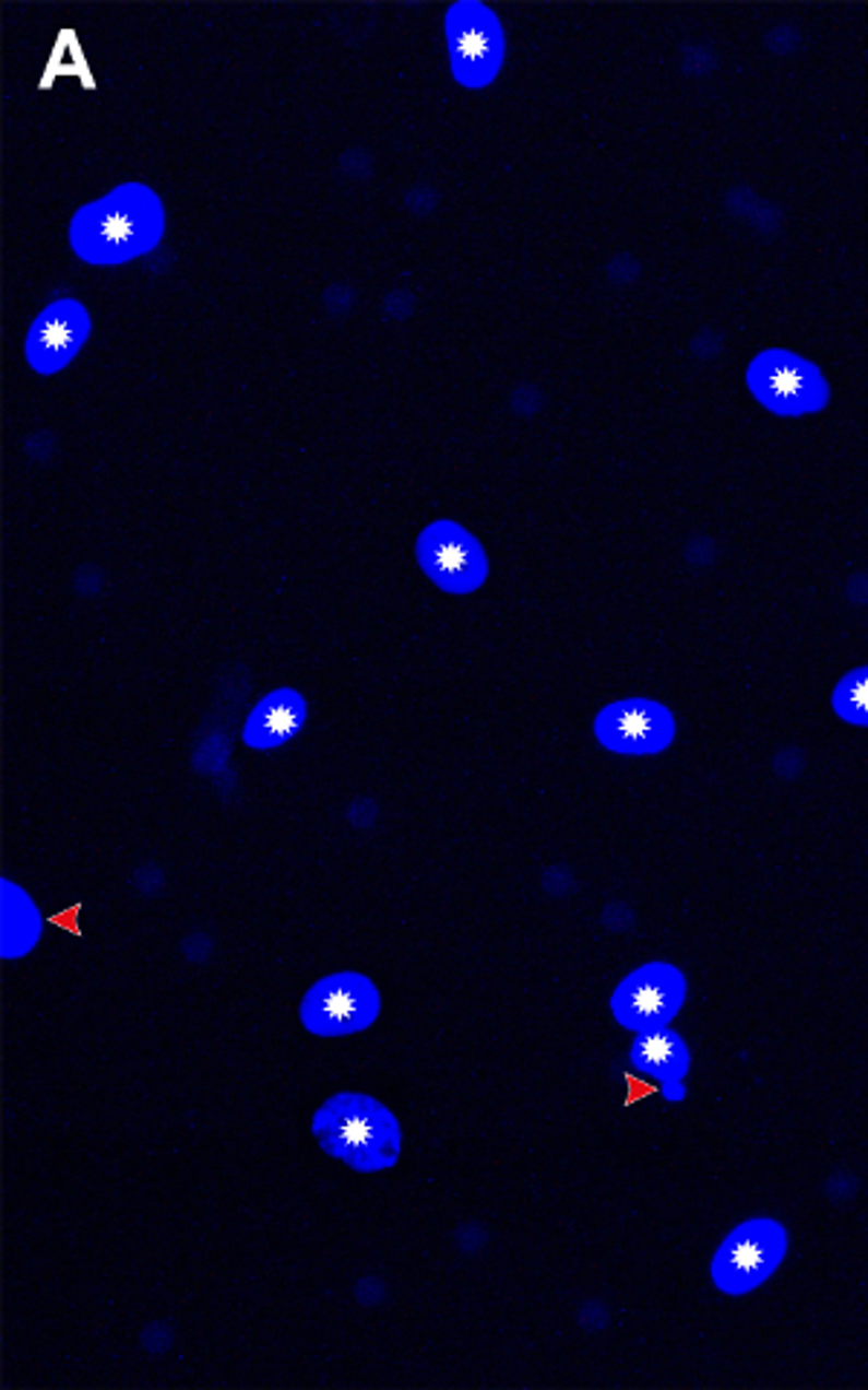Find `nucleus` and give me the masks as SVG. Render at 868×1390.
Here are the masks:
<instances>
[{"label": "nucleus", "instance_id": "nucleus-1", "mask_svg": "<svg viewBox=\"0 0 868 1390\" xmlns=\"http://www.w3.org/2000/svg\"><path fill=\"white\" fill-rule=\"evenodd\" d=\"M166 207L145 182H122L84 203L70 221V249L93 267H119L159 247Z\"/></svg>", "mask_w": 868, "mask_h": 1390}, {"label": "nucleus", "instance_id": "nucleus-2", "mask_svg": "<svg viewBox=\"0 0 868 1390\" xmlns=\"http://www.w3.org/2000/svg\"><path fill=\"white\" fill-rule=\"evenodd\" d=\"M313 1139L324 1156L359 1174H380L400 1162L403 1127L382 1100L362 1093H336L316 1109Z\"/></svg>", "mask_w": 868, "mask_h": 1390}, {"label": "nucleus", "instance_id": "nucleus-8", "mask_svg": "<svg viewBox=\"0 0 868 1390\" xmlns=\"http://www.w3.org/2000/svg\"><path fill=\"white\" fill-rule=\"evenodd\" d=\"M687 991L683 970L669 962H645L614 988L608 1005L614 1020L637 1035L645 1028L669 1026L683 1009Z\"/></svg>", "mask_w": 868, "mask_h": 1390}, {"label": "nucleus", "instance_id": "nucleus-15", "mask_svg": "<svg viewBox=\"0 0 868 1390\" xmlns=\"http://www.w3.org/2000/svg\"><path fill=\"white\" fill-rule=\"evenodd\" d=\"M661 1086H663V1098H666V1100H683V1098H687V1086H683V1077H678V1081H666V1084H661Z\"/></svg>", "mask_w": 868, "mask_h": 1390}, {"label": "nucleus", "instance_id": "nucleus-13", "mask_svg": "<svg viewBox=\"0 0 868 1390\" xmlns=\"http://www.w3.org/2000/svg\"><path fill=\"white\" fill-rule=\"evenodd\" d=\"M3 895V959H17L33 951L41 939V916L35 910L33 898L12 881L0 884Z\"/></svg>", "mask_w": 868, "mask_h": 1390}, {"label": "nucleus", "instance_id": "nucleus-14", "mask_svg": "<svg viewBox=\"0 0 868 1390\" xmlns=\"http://www.w3.org/2000/svg\"><path fill=\"white\" fill-rule=\"evenodd\" d=\"M831 707H834L836 719L854 728H868V663L854 667L836 681L834 693H831Z\"/></svg>", "mask_w": 868, "mask_h": 1390}, {"label": "nucleus", "instance_id": "nucleus-3", "mask_svg": "<svg viewBox=\"0 0 868 1390\" xmlns=\"http://www.w3.org/2000/svg\"><path fill=\"white\" fill-rule=\"evenodd\" d=\"M449 73L466 91H487L507 58L501 17L480 0H457L443 17Z\"/></svg>", "mask_w": 868, "mask_h": 1390}, {"label": "nucleus", "instance_id": "nucleus-11", "mask_svg": "<svg viewBox=\"0 0 868 1390\" xmlns=\"http://www.w3.org/2000/svg\"><path fill=\"white\" fill-rule=\"evenodd\" d=\"M307 712H310L307 698L298 690H273L249 712L247 725H243V742L255 751H275V747L287 745L305 730Z\"/></svg>", "mask_w": 868, "mask_h": 1390}, {"label": "nucleus", "instance_id": "nucleus-4", "mask_svg": "<svg viewBox=\"0 0 868 1390\" xmlns=\"http://www.w3.org/2000/svg\"><path fill=\"white\" fill-rule=\"evenodd\" d=\"M752 400L778 417H805L831 403V382L817 363L787 348H764L747 365Z\"/></svg>", "mask_w": 868, "mask_h": 1390}, {"label": "nucleus", "instance_id": "nucleus-7", "mask_svg": "<svg viewBox=\"0 0 868 1390\" xmlns=\"http://www.w3.org/2000/svg\"><path fill=\"white\" fill-rule=\"evenodd\" d=\"M380 1005V991L371 979L356 970H342L319 979L305 993L298 1017L316 1037H350L373 1026Z\"/></svg>", "mask_w": 868, "mask_h": 1390}, {"label": "nucleus", "instance_id": "nucleus-10", "mask_svg": "<svg viewBox=\"0 0 868 1390\" xmlns=\"http://www.w3.org/2000/svg\"><path fill=\"white\" fill-rule=\"evenodd\" d=\"M93 331L91 310L79 298H56L35 316L24 340L26 363L35 374L52 377L82 354Z\"/></svg>", "mask_w": 868, "mask_h": 1390}, {"label": "nucleus", "instance_id": "nucleus-12", "mask_svg": "<svg viewBox=\"0 0 868 1390\" xmlns=\"http://www.w3.org/2000/svg\"><path fill=\"white\" fill-rule=\"evenodd\" d=\"M629 1060L640 1075L652 1077L657 1084H666V1081L687 1077L692 1055H689L687 1040L675 1028L657 1026L637 1032L634 1042H631Z\"/></svg>", "mask_w": 868, "mask_h": 1390}, {"label": "nucleus", "instance_id": "nucleus-9", "mask_svg": "<svg viewBox=\"0 0 868 1390\" xmlns=\"http://www.w3.org/2000/svg\"><path fill=\"white\" fill-rule=\"evenodd\" d=\"M594 737L605 751L620 756H657L675 742L678 725L657 698H620L605 704L594 719Z\"/></svg>", "mask_w": 868, "mask_h": 1390}, {"label": "nucleus", "instance_id": "nucleus-6", "mask_svg": "<svg viewBox=\"0 0 868 1390\" xmlns=\"http://www.w3.org/2000/svg\"><path fill=\"white\" fill-rule=\"evenodd\" d=\"M414 556L431 586H438L447 594H475L489 577L487 551L480 545V539L469 528H463L461 521H431L417 537Z\"/></svg>", "mask_w": 868, "mask_h": 1390}, {"label": "nucleus", "instance_id": "nucleus-5", "mask_svg": "<svg viewBox=\"0 0 868 1390\" xmlns=\"http://www.w3.org/2000/svg\"><path fill=\"white\" fill-rule=\"evenodd\" d=\"M787 1254L785 1225L770 1216H752L729 1228L712 1258V1283L721 1295L741 1298L778 1272Z\"/></svg>", "mask_w": 868, "mask_h": 1390}]
</instances>
